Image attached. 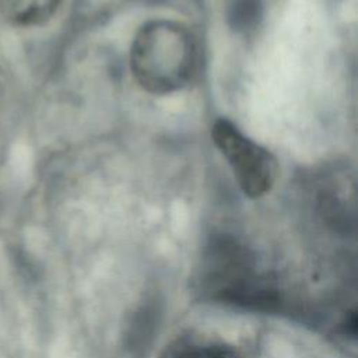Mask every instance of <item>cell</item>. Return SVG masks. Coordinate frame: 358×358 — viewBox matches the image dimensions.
Segmentation results:
<instances>
[{
	"mask_svg": "<svg viewBox=\"0 0 358 358\" xmlns=\"http://www.w3.org/2000/svg\"><path fill=\"white\" fill-rule=\"evenodd\" d=\"M197 46L183 24L154 20L144 24L133 38L130 69L138 85L164 95L183 88L194 74Z\"/></svg>",
	"mask_w": 358,
	"mask_h": 358,
	"instance_id": "obj_1",
	"label": "cell"
},
{
	"mask_svg": "<svg viewBox=\"0 0 358 358\" xmlns=\"http://www.w3.org/2000/svg\"><path fill=\"white\" fill-rule=\"evenodd\" d=\"M211 138L248 197L257 199L270 192L278 175V164L268 150L246 137L224 117L213 123Z\"/></svg>",
	"mask_w": 358,
	"mask_h": 358,
	"instance_id": "obj_2",
	"label": "cell"
},
{
	"mask_svg": "<svg viewBox=\"0 0 358 358\" xmlns=\"http://www.w3.org/2000/svg\"><path fill=\"white\" fill-rule=\"evenodd\" d=\"M63 0H0V31L24 34L48 25Z\"/></svg>",
	"mask_w": 358,
	"mask_h": 358,
	"instance_id": "obj_3",
	"label": "cell"
},
{
	"mask_svg": "<svg viewBox=\"0 0 358 358\" xmlns=\"http://www.w3.org/2000/svg\"><path fill=\"white\" fill-rule=\"evenodd\" d=\"M263 17L260 0H228L227 18L229 25L239 32L255 29Z\"/></svg>",
	"mask_w": 358,
	"mask_h": 358,
	"instance_id": "obj_4",
	"label": "cell"
},
{
	"mask_svg": "<svg viewBox=\"0 0 358 358\" xmlns=\"http://www.w3.org/2000/svg\"><path fill=\"white\" fill-rule=\"evenodd\" d=\"M173 358H241L236 351L222 344H196L183 348Z\"/></svg>",
	"mask_w": 358,
	"mask_h": 358,
	"instance_id": "obj_5",
	"label": "cell"
}]
</instances>
